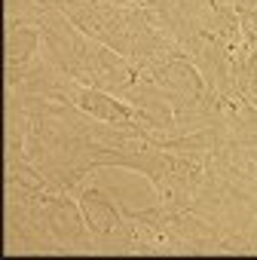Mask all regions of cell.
<instances>
[{
    "mask_svg": "<svg viewBox=\"0 0 257 260\" xmlns=\"http://www.w3.org/2000/svg\"><path fill=\"white\" fill-rule=\"evenodd\" d=\"M7 7V28L37 25L49 10H55V0H4Z\"/></svg>",
    "mask_w": 257,
    "mask_h": 260,
    "instance_id": "8992f818",
    "label": "cell"
},
{
    "mask_svg": "<svg viewBox=\"0 0 257 260\" xmlns=\"http://www.w3.org/2000/svg\"><path fill=\"white\" fill-rule=\"evenodd\" d=\"M7 251L95 254V239L74 193L25 190L7 184Z\"/></svg>",
    "mask_w": 257,
    "mask_h": 260,
    "instance_id": "6da1fadb",
    "label": "cell"
},
{
    "mask_svg": "<svg viewBox=\"0 0 257 260\" xmlns=\"http://www.w3.org/2000/svg\"><path fill=\"white\" fill-rule=\"evenodd\" d=\"M205 156L208 153H175V150L147 144L138 150H107L101 156V169H107V166L132 169L153 184L159 202L193 208V196L202 181Z\"/></svg>",
    "mask_w": 257,
    "mask_h": 260,
    "instance_id": "7a4b0ae2",
    "label": "cell"
},
{
    "mask_svg": "<svg viewBox=\"0 0 257 260\" xmlns=\"http://www.w3.org/2000/svg\"><path fill=\"white\" fill-rule=\"evenodd\" d=\"M40 55V28L37 25H19L7 28V86L19 83L25 71Z\"/></svg>",
    "mask_w": 257,
    "mask_h": 260,
    "instance_id": "5b68a950",
    "label": "cell"
},
{
    "mask_svg": "<svg viewBox=\"0 0 257 260\" xmlns=\"http://www.w3.org/2000/svg\"><path fill=\"white\" fill-rule=\"evenodd\" d=\"M74 196H77V202H80V208H83V217H86V223H89V230H92V239H101V236H107L110 230H116L119 223H122V202L119 199H110L104 190H98V187H92L89 181L86 184H80L77 190H74Z\"/></svg>",
    "mask_w": 257,
    "mask_h": 260,
    "instance_id": "3957f363",
    "label": "cell"
},
{
    "mask_svg": "<svg viewBox=\"0 0 257 260\" xmlns=\"http://www.w3.org/2000/svg\"><path fill=\"white\" fill-rule=\"evenodd\" d=\"M71 104H77L83 113H89L92 119H101V122H125V119H138V107L125 104L122 98L110 95V92H101V89H92V86H83L77 83L74 92H71ZM141 122V119H138Z\"/></svg>",
    "mask_w": 257,
    "mask_h": 260,
    "instance_id": "277c9868",
    "label": "cell"
}]
</instances>
